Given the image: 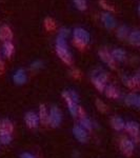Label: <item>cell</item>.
<instances>
[{
    "label": "cell",
    "mask_w": 140,
    "mask_h": 158,
    "mask_svg": "<svg viewBox=\"0 0 140 158\" xmlns=\"http://www.w3.org/2000/svg\"><path fill=\"white\" fill-rule=\"evenodd\" d=\"M122 80H123L124 85L130 89H135L137 86L135 76H123V77H122Z\"/></svg>",
    "instance_id": "obj_21"
},
{
    "label": "cell",
    "mask_w": 140,
    "mask_h": 158,
    "mask_svg": "<svg viewBox=\"0 0 140 158\" xmlns=\"http://www.w3.org/2000/svg\"><path fill=\"white\" fill-rule=\"evenodd\" d=\"M13 38V32L7 25H2L0 27V40L6 42Z\"/></svg>",
    "instance_id": "obj_13"
},
{
    "label": "cell",
    "mask_w": 140,
    "mask_h": 158,
    "mask_svg": "<svg viewBox=\"0 0 140 158\" xmlns=\"http://www.w3.org/2000/svg\"><path fill=\"white\" fill-rule=\"evenodd\" d=\"M12 141V134H0V142L2 144H9Z\"/></svg>",
    "instance_id": "obj_26"
},
{
    "label": "cell",
    "mask_w": 140,
    "mask_h": 158,
    "mask_svg": "<svg viewBox=\"0 0 140 158\" xmlns=\"http://www.w3.org/2000/svg\"><path fill=\"white\" fill-rule=\"evenodd\" d=\"M101 21L104 24V27L109 30H112L116 27V21L114 19V17L112 16L110 13H103L101 15Z\"/></svg>",
    "instance_id": "obj_10"
},
{
    "label": "cell",
    "mask_w": 140,
    "mask_h": 158,
    "mask_svg": "<svg viewBox=\"0 0 140 158\" xmlns=\"http://www.w3.org/2000/svg\"><path fill=\"white\" fill-rule=\"evenodd\" d=\"M72 75H73V77H75V78H80V72L78 70H74L73 72H72Z\"/></svg>",
    "instance_id": "obj_34"
},
{
    "label": "cell",
    "mask_w": 140,
    "mask_h": 158,
    "mask_svg": "<svg viewBox=\"0 0 140 158\" xmlns=\"http://www.w3.org/2000/svg\"><path fill=\"white\" fill-rule=\"evenodd\" d=\"M120 150L126 156H132L134 152V142L129 138H122L120 141Z\"/></svg>",
    "instance_id": "obj_7"
},
{
    "label": "cell",
    "mask_w": 140,
    "mask_h": 158,
    "mask_svg": "<svg viewBox=\"0 0 140 158\" xmlns=\"http://www.w3.org/2000/svg\"><path fill=\"white\" fill-rule=\"evenodd\" d=\"M62 97L64 98V100L67 102L68 101H74V102L77 103L78 99H79V96H78V94L75 91H63Z\"/></svg>",
    "instance_id": "obj_17"
},
{
    "label": "cell",
    "mask_w": 140,
    "mask_h": 158,
    "mask_svg": "<svg viewBox=\"0 0 140 158\" xmlns=\"http://www.w3.org/2000/svg\"><path fill=\"white\" fill-rule=\"evenodd\" d=\"M124 129L126 130V132H128V133L131 135L136 141H138L140 139V127L137 122H135V121L126 122V128Z\"/></svg>",
    "instance_id": "obj_5"
},
{
    "label": "cell",
    "mask_w": 140,
    "mask_h": 158,
    "mask_svg": "<svg viewBox=\"0 0 140 158\" xmlns=\"http://www.w3.org/2000/svg\"><path fill=\"white\" fill-rule=\"evenodd\" d=\"M96 106H97L99 111L102 112V113H105V112L108 111V106H106V104L104 103L103 101H101L100 99H96Z\"/></svg>",
    "instance_id": "obj_28"
},
{
    "label": "cell",
    "mask_w": 140,
    "mask_h": 158,
    "mask_svg": "<svg viewBox=\"0 0 140 158\" xmlns=\"http://www.w3.org/2000/svg\"><path fill=\"white\" fill-rule=\"evenodd\" d=\"M20 158H36V157L31 154V153H22Z\"/></svg>",
    "instance_id": "obj_33"
},
{
    "label": "cell",
    "mask_w": 140,
    "mask_h": 158,
    "mask_svg": "<svg viewBox=\"0 0 140 158\" xmlns=\"http://www.w3.org/2000/svg\"><path fill=\"white\" fill-rule=\"evenodd\" d=\"M56 52H57L58 56L60 57V59L63 61L64 63L71 65L73 62V58L72 54L68 51V44L65 42L64 38H61L58 36V38L56 39Z\"/></svg>",
    "instance_id": "obj_1"
},
{
    "label": "cell",
    "mask_w": 140,
    "mask_h": 158,
    "mask_svg": "<svg viewBox=\"0 0 140 158\" xmlns=\"http://www.w3.org/2000/svg\"><path fill=\"white\" fill-rule=\"evenodd\" d=\"M79 126H81L83 129H85V130H92V128H93V123H92V121L89 118H86V117L80 119Z\"/></svg>",
    "instance_id": "obj_25"
},
{
    "label": "cell",
    "mask_w": 140,
    "mask_h": 158,
    "mask_svg": "<svg viewBox=\"0 0 140 158\" xmlns=\"http://www.w3.org/2000/svg\"><path fill=\"white\" fill-rule=\"evenodd\" d=\"M73 35L74 44L79 50H83L90 42V34L82 27H76L73 32Z\"/></svg>",
    "instance_id": "obj_2"
},
{
    "label": "cell",
    "mask_w": 140,
    "mask_h": 158,
    "mask_svg": "<svg viewBox=\"0 0 140 158\" xmlns=\"http://www.w3.org/2000/svg\"><path fill=\"white\" fill-rule=\"evenodd\" d=\"M111 124L113 127V129L116 130V131H122V130L126 128V122L123 121V119L121 117L118 116H114L111 119Z\"/></svg>",
    "instance_id": "obj_15"
},
{
    "label": "cell",
    "mask_w": 140,
    "mask_h": 158,
    "mask_svg": "<svg viewBox=\"0 0 140 158\" xmlns=\"http://www.w3.org/2000/svg\"><path fill=\"white\" fill-rule=\"evenodd\" d=\"M68 35H70V30L67 29V27H62V29L59 30V37L61 38H67Z\"/></svg>",
    "instance_id": "obj_29"
},
{
    "label": "cell",
    "mask_w": 140,
    "mask_h": 158,
    "mask_svg": "<svg viewBox=\"0 0 140 158\" xmlns=\"http://www.w3.org/2000/svg\"><path fill=\"white\" fill-rule=\"evenodd\" d=\"M14 53V45L11 41H6L3 44V54L6 57L10 58Z\"/></svg>",
    "instance_id": "obj_22"
},
{
    "label": "cell",
    "mask_w": 140,
    "mask_h": 158,
    "mask_svg": "<svg viewBox=\"0 0 140 158\" xmlns=\"http://www.w3.org/2000/svg\"><path fill=\"white\" fill-rule=\"evenodd\" d=\"M104 92H105V95L106 97L109 98H112V99H117L120 97V93H119L118 89L116 88V86L114 85H106L105 86V90H104Z\"/></svg>",
    "instance_id": "obj_16"
},
{
    "label": "cell",
    "mask_w": 140,
    "mask_h": 158,
    "mask_svg": "<svg viewBox=\"0 0 140 158\" xmlns=\"http://www.w3.org/2000/svg\"><path fill=\"white\" fill-rule=\"evenodd\" d=\"M77 116L79 117V118H84L85 117V112H84V110H83L81 106H78V111H77Z\"/></svg>",
    "instance_id": "obj_32"
},
{
    "label": "cell",
    "mask_w": 140,
    "mask_h": 158,
    "mask_svg": "<svg viewBox=\"0 0 140 158\" xmlns=\"http://www.w3.org/2000/svg\"><path fill=\"white\" fill-rule=\"evenodd\" d=\"M13 79H14V82L17 85H23L27 82V74H25L24 70H22V69L17 70L13 76Z\"/></svg>",
    "instance_id": "obj_14"
},
{
    "label": "cell",
    "mask_w": 140,
    "mask_h": 158,
    "mask_svg": "<svg viewBox=\"0 0 140 158\" xmlns=\"http://www.w3.org/2000/svg\"><path fill=\"white\" fill-rule=\"evenodd\" d=\"M0 61H1V60H0Z\"/></svg>",
    "instance_id": "obj_37"
},
{
    "label": "cell",
    "mask_w": 140,
    "mask_h": 158,
    "mask_svg": "<svg viewBox=\"0 0 140 158\" xmlns=\"http://www.w3.org/2000/svg\"><path fill=\"white\" fill-rule=\"evenodd\" d=\"M39 119L43 124H47L49 122V113H47V106L44 104H41L39 108Z\"/></svg>",
    "instance_id": "obj_18"
},
{
    "label": "cell",
    "mask_w": 140,
    "mask_h": 158,
    "mask_svg": "<svg viewBox=\"0 0 140 158\" xmlns=\"http://www.w3.org/2000/svg\"><path fill=\"white\" fill-rule=\"evenodd\" d=\"M44 27L47 31H54L56 29V22L52 18L47 17L44 20Z\"/></svg>",
    "instance_id": "obj_24"
},
{
    "label": "cell",
    "mask_w": 140,
    "mask_h": 158,
    "mask_svg": "<svg viewBox=\"0 0 140 158\" xmlns=\"http://www.w3.org/2000/svg\"><path fill=\"white\" fill-rule=\"evenodd\" d=\"M98 54H99V57L101 58V60H102L103 62L105 63V64H108L111 69H113V70H114V69L116 68L115 60H114V58L112 57L111 53L109 52V51L106 50L105 48H103V49L99 50Z\"/></svg>",
    "instance_id": "obj_6"
},
{
    "label": "cell",
    "mask_w": 140,
    "mask_h": 158,
    "mask_svg": "<svg viewBox=\"0 0 140 158\" xmlns=\"http://www.w3.org/2000/svg\"><path fill=\"white\" fill-rule=\"evenodd\" d=\"M124 102L129 106H135L140 109V95L137 94H129L124 98Z\"/></svg>",
    "instance_id": "obj_11"
},
{
    "label": "cell",
    "mask_w": 140,
    "mask_h": 158,
    "mask_svg": "<svg viewBox=\"0 0 140 158\" xmlns=\"http://www.w3.org/2000/svg\"><path fill=\"white\" fill-rule=\"evenodd\" d=\"M111 54H112V57L114 58V60H115V61H119V62L123 61L124 59H126V52H124L123 50H121V49L113 50V52H112Z\"/></svg>",
    "instance_id": "obj_20"
},
{
    "label": "cell",
    "mask_w": 140,
    "mask_h": 158,
    "mask_svg": "<svg viewBox=\"0 0 140 158\" xmlns=\"http://www.w3.org/2000/svg\"><path fill=\"white\" fill-rule=\"evenodd\" d=\"M135 79H136L137 86H139V89H140V72H138L135 75Z\"/></svg>",
    "instance_id": "obj_35"
},
{
    "label": "cell",
    "mask_w": 140,
    "mask_h": 158,
    "mask_svg": "<svg viewBox=\"0 0 140 158\" xmlns=\"http://www.w3.org/2000/svg\"><path fill=\"white\" fill-rule=\"evenodd\" d=\"M14 126L9 119H3L0 121V134H12Z\"/></svg>",
    "instance_id": "obj_12"
},
{
    "label": "cell",
    "mask_w": 140,
    "mask_h": 158,
    "mask_svg": "<svg viewBox=\"0 0 140 158\" xmlns=\"http://www.w3.org/2000/svg\"><path fill=\"white\" fill-rule=\"evenodd\" d=\"M61 121H62V113H61V111L57 106H52L50 110L47 124H50L52 128H57V127L60 126Z\"/></svg>",
    "instance_id": "obj_4"
},
{
    "label": "cell",
    "mask_w": 140,
    "mask_h": 158,
    "mask_svg": "<svg viewBox=\"0 0 140 158\" xmlns=\"http://www.w3.org/2000/svg\"><path fill=\"white\" fill-rule=\"evenodd\" d=\"M76 7L80 11H84L86 10V0H74Z\"/></svg>",
    "instance_id": "obj_27"
},
{
    "label": "cell",
    "mask_w": 140,
    "mask_h": 158,
    "mask_svg": "<svg viewBox=\"0 0 140 158\" xmlns=\"http://www.w3.org/2000/svg\"><path fill=\"white\" fill-rule=\"evenodd\" d=\"M73 134L74 136L77 138L78 141H80L81 143H85L89 140V134L86 132L85 129H83L81 126H75L73 128Z\"/></svg>",
    "instance_id": "obj_8"
},
{
    "label": "cell",
    "mask_w": 140,
    "mask_h": 158,
    "mask_svg": "<svg viewBox=\"0 0 140 158\" xmlns=\"http://www.w3.org/2000/svg\"><path fill=\"white\" fill-rule=\"evenodd\" d=\"M138 13H139V15H140V4H139V6H138Z\"/></svg>",
    "instance_id": "obj_36"
},
{
    "label": "cell",
    "mask_w": 140,
    "mask_h": 158,
    "mask_svg": "<svg viewBox=\"0 0 140 158\" xmlns=\"http://www.w3.org/2000/svg\"><path fill=\"white\" fill-rule=\"evenodd\" d=\"M129 36V27L126 25H121L117 30V37L119 39H126Z\"/></svg>",
    "instance_id": "obj_23"
},
{
    "label": "cell",
    "mask_w": 140,
    "mask_h": 158,
    "mask_svg": "<svg viewBox=\"0 0 140 158\" xmlns=\"http://www.w3.org/2000/svg\"><path fill=\"white\" fill-rule=\"evenodd\" d=\"M92 81H93L94 85L98 91L103 92L106 86L108 74H106V72H104L102 69H96L92 73Z\"/></svg>",
    "instance_id": "obj_3"
},
{
    "label": "cell",
    "mask_w": 140,
    "mask_h": 158,
    "mask_svg": "<svg viewBox=\"0 0 140 158\" xmlns=\"http://www.w3.org/2000/svg\"><path fill=\"white\" fill-rule=\"evenodd\" d=\"M99 3H100V6H102L103 9L108 10V11H114V7L112 6L111 4H109L105 0H100V1H99Z\"/></svg>",
    "instance_id": "obj_30"
},
{
    "label": "cell",
    "mask_w": 140,
    "mask_h": 158,
    "mask_svg": "<svg viewBox=\"0 0 140 158\" xmlns=\"http://www.w3.org/2000/svg\"><path fill=\"white\" fill-rule=\"evenodd\" d=\"M129 41L131 44L140 47V31H134L129 35Z\"/></svg>",
    "instance_id": "obj_19"
},
{
    "label": "cell",
    "mask_w": 140,
    "mask_h": 158,
    "mask_svg": "<svg viewBox=\"0 0 140 158\" xmlns=\"http://www.w3.org/2000/svg\"><path fill=\"white\" fill-rule=\"evenodd\" d=\"M24 119H25V123H27V126L30 129H36L39 126V121H40L39 116L36 113H34V112H27L25 114Z\"/></svg>",
    "instance_id": "obj_9"
},
{
    "label": "cell",
    "mask_w": 140,
    "mask_h": 158,
    "mask_svg": "<svg viewBox=\"0 0 140 158\" xmlns=\"http://www.w3.org/2000/svg\"><path fill=\"white\" fill-rule=\"evenodd\" d=\"M42 68V61L40 60H36L31 64V69L32 70H39V69Z\"/></svg>",
    "instance_id": "obj_31"
}]
</instances>
